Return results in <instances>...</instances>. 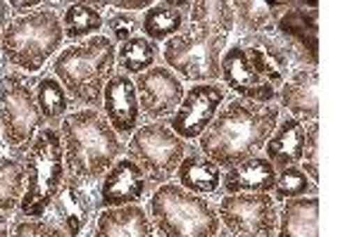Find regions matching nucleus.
I'll list each match as a JSON object with an SVG mask.
<instances>
[{"label":"nucleus","instance_id":"10","mask_svg":"<svg viewBox=\"0 0 357 237\" xmlns=\"http://www.w3.org/2000/svg\"><path fill=\"white\" fill-rule=\"evenodd\" d=\"M222 230L229 237H274L279 228V204L272 195H220L215 202Z\"/></svg>","mask_w":357,"mask_h":237},{"label":"nucleus","instance_id":"36","mask_svg":"<svg viewBox=\"0 0 357 237\" xmlns=\"http://www.w3.org/2000/svg\"><path fill=\"white\" fill-rule=\"evenodd\" d=\"M8 5H10V15H13V17H24V15H31V13H36V10L43 8L41 0H31V3H20V0H13V3H8Z\"/></svg>","mask_w":357,"mask_h":237},{"label":"nucleus","instance_id":"17","mask_svg":"<svg viewBox=\"0 0 357 237\" xmlns=\"http://www.w3.org/2000/svg\"><path fill=\"white\" fill-rule=\"evenodd\" d=\"M274 33L296 50L305 69L319 67V5L317 3H289L286 13L274 22Z\"/></svg>","mask_w":357,"mask_h":237},{"label":"nucleus","instance_id":"34","mask_svg":"<svg viewBox=\"0 0 357 237\" xmlns=\"http://www.w3.org/2000/svg\"><path fill=\"white\" fill-rule=\"evenodd\" d=\"M301 169L307 173V178L312 183L319 181V121L305 124V149Z\"/></svg>","mask_w":357,"mask_h":237},{"label":"nucleus","instance_id":"5","mask_svg":"<svg viewBox=\"0 0 357 237\" xmlns=\"http://www.w3.org/2000/svg\"><path fill=\"white\" fill-rule=\"evenodd\" d=\"M65 48L60 13L43 3L41 10L13 17L0 36V62L8 69L36 76Z\"/></svg>","mask_w":357,"mask_h":237},{"label":"nucleus","instance_id":"30","mask_svg":"<svg viewBox=\"0 0 357 237\" xmlns=\"http://www.w3.org/2000/svg\"><path fill=\"white\" fill-rule=\"evenodd\" d=\"M26 188L24 159H17L13 154H0V211L17 213L20 199Z\"/></svg>","mask_w":357,"mask_h":237},{"label":"nucleus","instance_id":"18","mask_svg":"<svg viewBox=\"0 0 357 237\" xmlns=\"http://www.w3.org/2000/svg\"><path fill=\"white\" fill-rule=\"evenodd\" d=\"M102 117L112 126L114 133L126 142L134 131L141 126V107H138V95L134 79L126 74L117 72L107 81L105 90H102Z\"/></svg>","mask_w":357,"mask_h":237},{"label":"nucleus","instance_id":"35","mask_svg":"<svg viewBox=\"0 0 357 237\" xmlns=\"http://www.w3.org/2000/svg\"><path fill=\"white\" fill-rule=\"evenodd\" d=\"M153 5V0H117V3H110V10H122V13H134V15H143L148 8Z\"/></svg>","mask_w":357,"mask_h":237},{"label":"nucleus","instance_id":"24","mask_svg":"<svg viewBox=\"0 0 357 237\" xmlns=\"http://www.w3.org/2000/svg\"><path fill=\"white\" fill-rule=\"evenodd\" d=\"M274 237H319V197L279 204V228Z\"/></svg>","mask_w":357,"mask_h":237},{"label":"nucleus","instance_id":"27","mask_svg":"<svg viewBox=\"0 0 357 237\" xmlns=\"http://www.w3.org/2000/svg\"><path fill=\"white\" fill-rule=\"evenodd\" d=\"M186 26V15L174 10L172 5L162 3H153L146 13L141 15V36H146L153 43L162 45L172 36L183 31Z\"/></svg>","mask_w":357,"mask_h":237},{"label":"nucleus","instance_id":"19","mask_svg":"<svg viewBox=\"0 0 357 237\" xmlns=\"http://www.w3.org/2000/svg\"><path fill=\"white\" fill-rule=\"evenodd\" d=\"M317 83H319V69H296L284 81L276 95V105L281 114L298 119L301 124L319 121V97H317Z\"/></svg>","mask_w":357,"mask_h":237},{"label":"nucleus","instance_id":"25","mask_svg":"<svg viewBox=\"0 0 357 237\" xmlns=\"http://www.w3.org/2000/svg\"><path fill=\"white\" fill-rule=\"evenodd\" d=\"M110 8V3H67L60 13L65 40L79 43V40L93 38L102 33V10Z\"/></svg>","mask_w":357,"mask_h":237},{"label":"nucleus","instance_id":"37","mask_svg":"<svg viewBox=\"0 0 357 237\" xmlns=\"http://www.w3.org/2000/svg\"><path fill=\"white\" fill-rule=\"evenodd\" d=\"M10 19H13V15H10V5L0 0V36H3L5 26L10 24Z\"/></svg>","mask_w":357,"mask_h":237},{"label":"nucleus","instance_id":"38","mask_svg":"<svg viewBox=\"0 0 357 237\" xmlns=\"http://www.w3.org/2000/svg\"><path fill=\"white\" fill-rule=\"evenodd\" d=\"M10 225H13V218H10V213L0 211V237H10Z\"/></svg>","mask_w":357,"mask_h":237},{"label":"nucleus","instance_id":"8","mask_svg":"<svg viewBox=\"0 0 357 237\" xmlns=\"http://www.w3.org/2000/svg\"><path fill=\"white\" fill-rule=\"evenodd\" d=\"M43 126V117L36 105V76L3 65L0 67V136L5 149L13 157L24 159Z\"/></svg>","mask_w":357,"mask_h":237},{"label":"nucleus","instance_id":"40","mask_svg":"<svg viewBox=\"0 0 357 237\" xmlns=\"http://www.w3.org/2000/svg\"><path fill=\"white\" fill-rule=\"evenodd\" d=\"M217 237H229L227 233H224V230H220V235H217Z\"/></svg>","mask_w":357,"mask_h":237},{"label":"nucleus","instance_id":"23","mask_svg":"<svg viewBox=\"0 0 357 237\" xmlns=\"http://www.w3.org/2000/svg\"><path fill=\"white\" fill-rule=\"evenodd\" d=\"M93 237H158V233L153 230L146 206L136 204L98 211Z\"/></svg>","mask_w":357,"mask_h":237},{"label":"nucleus","instance_id":"2","mask_svg":"<svg viewBox=\"0 0 357 237\" xmlns=\"http://www.w3.org/2000/svg\"><path fill=\"white\" fill-rule=\"evenodd\" d=\"M279 119V105H257L229 95L215 121L198 138L195 147L220 169H227L245 159L260 157Z\"/></svg>","mask_w":357,"mask_h":237},{"label":"nucleus","instance_id":"32","mask_svg":"<svg viewBox=\"0 0 357 237\" xmlns=\"http://www.w3.org/2000/svg\"><path fill=\"white\" fill-rule=\"evenodd\" d=\"M138 33H141V15L122 10H107V15H102V36L110 38L114 45H122Z\"/></svg>","mask_w":357,"mask_h":237},{"label":"nucleus","instance_id":"28","mask_svg":"<svg viewBox=\"0 0 357 237\" xmlns=\"http://www.w3.org/2000/svg\"><path fill=\"white\" fill-rule=\"evenodd\" d=\"M36 105L43 117V124L50 126V129H57L62 119L72 112L74 102L69 100L67 90L62 88V83L53 74H43V76L36 79Z\"/></svg>","mask_w":357,"mask_h":237},{"label":"nucleus","instance_id":"21","mask_svg":"<svg viewBox=\"0 0 357 237\" xmlns=\"http://www.w3.org/2000/svg\"><path fill=\"white\" fill-rule=\"evenodd\" d=\"M176 185H181L183 190L200 197H220L222 195V169L200 154V149L195 145H188L186 157L181 159L178 169L174 173Z\"/></svg>","mask_w":357,"mask_h":237},{"label":"nucleus","instance_id":"1","mask_svg":"<svg viewBox=\"0 0 357 237\" xmlns=\"http://www.w3.org/2000/svg\"><path fill=\"white\" fill-rule=\"evenodd\" d=\"M234 40V5L229 0H195L186 26L160 45V60L183 83H220V62Z\"/></svg>","mask_w":357,"mask_h":237},{"label":"nucleus","instance_id":"7","mask_svg":"<svg viewBox=\"0 0 357 237\" xmlns=\"http://www.w3.org/2000/svg\"><path fill=\"white\" fill-rule=\"evenodd\" d=\"M26 188L17 206V218H45L67 178L60 131L43 126L24 154Z\"/></svg>","mask_w":357,"mask_h":237},{"label":"nucleus","instance_id":"26","mask_svg":"<svg viewBox=\"0 0 357 237\" xmlns=\"http://www.w3.org/2000/svg\"><path fill=\"white\" fill-rule=\"evenodd\" d=\"M234 38L260 36L274 31L272 3L267 0H234Z\"/></svg>","mask_w":357,"mask_h":237},{"label":"nucleus","instance_id":"9","mask_svg":"<svg viewBox=\"0 0 357 237\" xmlns=\"http://www.w3.org/2000/svg\"><path fill=\"white\" fill-rule=\"evenodd\" d=\"M191 142L181 140L165 121H148L126 140V157L134 159L153 188L172 183L174 173L186 157Z\"/></svg>","mask_w":357,"mask_h":237},{"label":"nucleus","instance_id":"12","mask_svg":"<svg viewBox=\"0 0 357 237\" xmlns=\"http://www.w3.org/2000/svg\"><path fill=\"white\" fill-rule=\"evenodd\" d=\"M134 85L138 107H141V119H146V124L148 121H165L167 124L186 95V83L162 62L148 72L138 74Z\"/></svg>","mask_w":357,"mask_h":237},{"label":"nucleus","instance_id":"3","mask_svg":"<svg viewBox=\"0 0 357 237\" xmlns=\"http://www.w3.org/2000/svg\"><path fill=\"white\" fill-rule=\"evenodd\" d=\"M65 152V171L86 188H96L110 166L124 157L126 142L114 133L100 109L77 107L57 126Z\"/></svg>","mask_w":357,"mask_h":237},{"label":"nucleus","instance_id":"13","mask_svg":"<svg viewBox=\"0 0 357 237\" xmlns=\"http://www.w3.org/2000/svg\"><path fill=\"white\" fill-rule=\"evenodd\" d=\"M153 193V185L134 159L119 157L93 188L96 209H122V206L143 204Z\"/></svg>","mask_w":357,"mask_h":237},{"label":"nucleus","instance_id":"16","mask_svg":"<svg viewBox=\"0 0 357 237\" xmlns=\"http://www.w3.org/2000/svg\"><path fill=\"white\" fill-rule=\"evenodd\" d=\"M96 195L77 178H65L60 193L48 211V218L69 237H93L96 228Z\"/></svg>","mask_w":357,"mask_h":237},{"label":"nucleus","instance_id":"11","mask_svg":"<svg viewBox=\"0 0 357 237\" xmlns=\"http://www.w3.org/2000/svg\"><path fill=\"white\" fill-rule=\"evenodd\" d=\"M227 100H229V92L222 83H195L191 88H186L181 105L172 114L167 126L181 140L193 145L207 131V126L215 121L217 112H220Z\"/></svg>","mask_w":357,"mask_h":237},{"label":"nucleus","instance_id":"4","mask_svg":"<svg viewBox=\"0 0 357 237\" xmlns=\"http://www.w3.org/2000/svg\"><path fill=\"white\" fill-rule=\"evenodd\" d=\"M50 69L74 105L100 109L102 90L117 74V45L102 33L69 43L57 53Z\"/></svg>","mask_w":357,"mask_h":237},{"label":"nucleus","instance_id":"20","mask_svg":"<svg viewBox=\"0 0 357 237\" xmlns=\"http://www.w3.org/2000/svg\"><path fill=\"white\" fill-rule=\"evenodd\" d=\"M274 183H276V169L262 154L222 169V195H245V193L272 195Z\"/></svg>","mask_w":357,"mask_h":237},{"label":"nucleus","instance_id":"14","mask_svg":"<svg viewBox=\"0 0 357 237\" xmlns=\"http://www.w3.org/2000/svg\"><path fill=\"white\" fill-rule=\"evenodd\" d=\"M236 40L243 45L252 69H255L269 85H274L276 90L284 85V81L291 76V72L305 69L296 50H293L281 36H276L274 31L260 33V36L236 38Z\"/></svg>","mask_w":357,"mask_h":237},{"label":"nucleus","instance_id":"6","mask_svg":"<svg viewBox=\"0 0 357 237\" xmlns=\"http://www.w3.org/2000/svg\"><path fill=\"white\" fill-rule=\"evenodd\" d=\"M146 213L158 237H217L222 230L215 202L176 183L153 188L146 199Z\"/></svg>","mask_w":357,"mask_h":237},{"label":"nucleus","instance_id":"31","mask_svg":"<svg viewBox=\"0 0 357 237\" xmlns=\"http://www.w3.org/2000/svg\"><path fill=\"white\" fill-rule=\"evenodd\" d=\"M319 185L312 183L307 178L301 166H289V169L276 171V183L272 190V197L276 204H284L289 199H301V197H317Z\"/></svg>","mask_w":357,"mask_h":237},{"label":"nucleus","instance_id":"39","mask_svg":"<svg viewBox=\"0 0 357 237\" xmlns=\"http://www.w3.org/2000/svg\"><path fill=\"white\" fill-rule=\"evenodd\" d=\"M3 149H5V145H3V136H0V154H3Z\"/></svg>","mask_w":357,"mask_h":237},{"label":"nucleus","instance_id":"22","mask_svg":"<svg viewBox=\"0 0 357 237\" xmlns=\"http://www.w3.org/2000/svg\"><path fill=\"white\" fill-rule=\"evenodd\" d=\"M303 149H305V124L281 114L279 124H276V129L272 131L267 145L262 149V157L276 171H281V169H289V166H301Z\"/></svg>","mask_w":357,"mask_h":237},{"label":"nucleus","instance_id":"29","mask_svg":"<svg viewBox=\"0 0 357 237\" xmlns=\"http://www.w3.org/2000/svg\"><path fill=\"white\" fill-rule=\"evenodd\" d=\"M160 62H162L160 60V45L141 36V33L129 38L126 43L117 45V72H122L131 79L158 67Z\"/></svg>","mask_w":357,"mask_h":237},{"label":"nucleus","instance_id":"33","mask_svg":"<svg viewBox=\"0 0 357 237\" xmlns=\"http://www.w3.org/2000/svg\"><path fill=\"white\" fill-rule=\"evenodd\" d=\"M10 237H69V235L45 216V218H13Z\"/></svg>","mask_w":357,"mask_h":237},{"label":"nucleus","instance_id":"15","mask_svg":"<svg viewBox=\"0 0 357 237\" xmlns=\"http://www.w3.org/2000/svg\"><path fill=\"white\" fill-rule=\"evenodd\" d=\"M220 83L227 88L229 95L241 97V100H250V102H257V105H276L279 90H276L274 85H269L267 81L252 69L243 45L236 38L229 43V48L224 50V55H222Z\"/></svg>","mask_w":357,"mask_h":237}]
</instances>
